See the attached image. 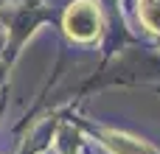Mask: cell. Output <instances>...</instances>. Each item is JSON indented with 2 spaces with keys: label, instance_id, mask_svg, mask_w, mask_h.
<instances>
[{
  "label": "cell",
  "instance_id": "cell-3",
  "mask_svg": "<svg viewBox=\"0 0 160 154\" xmlns=\"http://www.w3.org/2000/svg\"><path fill=\"white\" fill-rule=\"evenodd\" d=\"M138 14L149 31L160 34V0H138Z\"/></svg>",
  "mask_w": 160,
  "mask_h": 154
},
{
  "label": "cell",
  "instance_id": "cell-1",
  "mask_svg": "<svg viewBox=\"0 0 160 154\" xmlns=\"http://www.w3.org/2000/svg\"><path fill=\"white\" fill-rule=\"evenodd\" d=\"M101 25H104V20L93 0H76L65 11V31H68V36H73L79 42L96 39L101 34Z\"/></svg>",
  "mask_w": 160,
  "mask_h": 154
},
{
  "label": "cell",
  "instance_id": "cell-2",
  "mask_svg": "<svg viewBox=\"0 0 160 154\" xmlns=\"http://www.w3.org/2000/svg\"><path fill=\"white\" fill-rule=\"evenodd\" d=\"M104 146L112 154H146V149L135 137L121 135V132H104Z\"/></svg>",
  "mask_w": 160,
  "mask_h": 154
}]
</instances>
